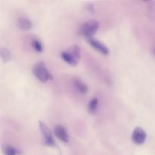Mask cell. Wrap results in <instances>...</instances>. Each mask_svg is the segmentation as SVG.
I'll use <instances>...</instances> for the list:
<instances>
[{"instance_id": "5b68a950", "label": "cell", "mask_w": 155, "mask_h": 155, "mask_svg": "<svg viewBox=\"0 0 155 155\" xmlns=\"http://www.w3.org/2000/svg\"><path fill=\"white\" fill-rule=\"evenodd\" d=\"M147 139L146 132L141 127H136L132 134V141L136 145H140L145 142Z\"/></svg>"}, {"instance_id": "7a4b0ae2", "label": "cell", "mask_w": 155, "mask_h": 155, "mask_svg": "<svg viewBox=\"0 0 155 155\" xmlns=\"http://www.w3.org/2000/svg\"><path fill=\"white\" fill-rule=\"evenodd\" d=\"M33 74L34 77L42 83H46L53 80L52 74L48 71L44 62H38L33 66Z\"/></svg>"}, {"instance_id": "8fae6325", "label": "cell", "mask_w": 155, "mask_h": 155, "mask_svg": "<svg viewBox=\"0 0 155 155\" xmlns=\"http://www.w3.org/2000/svg\"><path fill=\"white\" fill-rule=\"evenodd\" d=\"M1 58L3 62H8L12 59V54L10 51L5 48H2L1 49Z\"/></svg>"}, {"instance_id": "8992f818", "label": "cell", "mask_w": 155, "mask_h": 155, "mask_svg": "<svg viewBox=\"0 0 155 155\" xmlns=\"http://www.w3.org/2000/svg\"><path fill=\"white\" fill-rule=\"evenodd\" d=\"M88 42H89V45H90L94 49L98 51V52H100L101 54H104V55H107V54L110 53L107 47L104 44H103L102 42H100L99 40H97V39H95L92 38V39H88Z\"/></svg>"}, {"instance_id": "7c38bea8", "label": "cell", "mask_w": 155, "mask_h": 155, "mask_svg": "<svg viewBox=\"0 0 155 155\" xmlns=\"http://www.w3.org/2000/svg\"><path fill=\"white\" fill-rule=\"evenodd\" d=\"M32 47L37 52H42L43 51V45L37 39H34L32 41Z\"/></svg>"}, {"instance_id": "52a82bcc", "label": "cell", "mask_w": 155, "mask_h": 155, "mask_svg": "<svg viewBox=\"0 0 155 155\" xmlns=\"http://www.w3.org/2000/svg\"><path fill=\"white\" fill-rule=\"evenodd\" d=\"M54 134L59 140H61V142H65V143H68L69 142V135H68V131L66 130V129L61 125H57L55 126L54 129Z\"/></svg>"}, {"instance_id": "277c9868", "label": "cell", "mask_w": 155, "mask_h": 155, "mask_svg": "<svg viewBox=\"0 0 155 155\" xmlns=\"http://www.w3.org/2000/svg\"><path fill=\"white\" fill-rule=\"evenodd\" d=\"M39 126L41 133H42V136H43L44 144L45 145H47V146H55V142H54V136H53V134L51 132V130H50V129L43 122H42V121H39Z\"/></svg>"}, {"instance_id": "3957f363", "label": "cell", "mask_w": 155, "mask_h": 155, "mask_svg": "<svg viewBox=\"0 0 155 155\" xmlns=\"http://www.w3.org/2000/svg\"><path fill=\"white\" fill-rule=\"evenodd\" d=\"M100 27V23L96 20H90L83 23L80 28V35L87 39H92Z\"/></svg>"}, {"instance_id": "6da1fadb", "label": "cell", "mask_w": 155, "mask_h": 155, "mask_svg": "<svg viewBox=\"0 0 155 155\" xmlns=\"http://www.w3.org/2000/svg\"><path fill=\"white\" fill-rule=\"evenodd\" d=\"M61 58L66 63L76 66L81 58V50L78 45H73L61 53Z\"/></svg>"}, {"instance_id": "9c48e42d", "label": "cell", "mask_w": 155, "mask_h": 155, "mask_svg": "<svg viewBox=\"0 0 155 155\" xmlns=\"http://www.w3.org/2000/svg\"><path fill=\"white\" fill-rule=\"evenodd\" d=\"M74 86L77 90L81 94H86L88 92V87L85 83H83L80 78H74L73 80Z\"/></svg>"}, {"instance_id": "4fadbf2b", "label": "cell", "mask_w": 155, "mask_h": 155, "mask_svg": "<svg viewBox=\"0 0 155 155\" xmlns=\"http://www.w3.org/2000/svg\"><path fill=\"white\" fill-rule=\"evenodd\" d=\"M3 152H4L5 155H17L18 154L17 150L14 147L8 145L3 146Z\"/></svg>"}, {"instance_id": "30bf717a", "label": "cell", "mask_w": 155, "mask_h": 155, "mask_svg": "<svg viewBox=\"0 0 155 155\" xmlns=\"http://www.w3.org/2000/svg\"><path fill=\"white\" fill-rule=\"evenodd\" d=\"M98 108V99L97 98H93L89 101L88 104V110L90 114H95Z\"/></svg>"}, {"instance_id": "ba28073f", "label": "cell", "mask_w": 155, "mask_h": 155, "mask_svg": "<svg viewBox=\"0 0 155 155\" xmlns=\"http://www.w3.org/2000/svg\"><path fill=\"white\" fill-rule=\"evenodd\" d=\"M18 26L21 30L27 31V30H30L32 28V27H33V23L27 18L21 17L18 20Z\"/></svg>"}]
</instances>
